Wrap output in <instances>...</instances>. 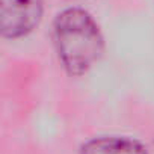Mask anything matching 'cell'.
Wrapping results in <instances>:
<instances>
[{
	"instance_id": "1",
	"label": "cell",
	"mask_w": 154,
	"mask_h": 154,
	"mask_svg": "<svg viewBox=\"0 0 154 154\" xmlns=\"http://www.w3.org/2000/svg\"><path fill=\"white\" fill-rule=\"evenodd\" d=\"M53 41L62 66L72 75L85 74L103 53V35L89 12L69 8L53 23Z\"/></svg>"
},
{
	"instance_id": "3",
	"label": "cell",
	"mask_w": 154,
	"mask_h": 154,
	"mask_svg": "<svg viewBox=\"0 0 154 154\" xmlns=\"http://www.w3.org/2000/svg\"><path fill=\"white\" fill-rule=\"evenodd\" d=\"M80 154H146L145 148L131 139L100 137L88 142Z\"/></svg>"
},
{
	"instance_id": "2",
	"label": "cell",
	"mask_w": 154,
	"mask_h": 154,
	"mask_svg": "<svg viewBox=\"0 0 154 154\" xmlns=\"http://www.w3.org/2000/svg\"><path fill=\"white\" fill-rule=\"evenodd\" d=\"M42 15V0H0V27L5 38H21L32 32Z\"/></svg>"
}]
</instances>
